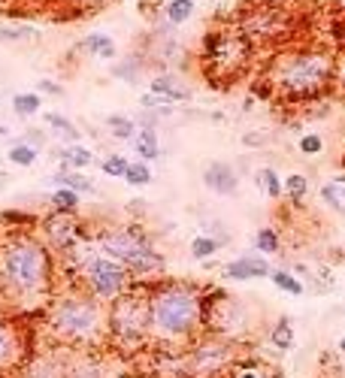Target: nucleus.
Returning a JSON list of instances; mask_svg holds the SVG:
<instances>
[{"instance_id":"aec40b11","label":"nucleus","mask_w":345,"mask_h":378,"mask_svg":"<svg viewBox=\"0 0 345 378\" xmlns=\"http://www.w3.org/2000/svg\"><path fill=\"white\" fill-rule=\"evenodd\" d=\"M269 278H273V285H276L279 290H285V294H291V297H303V294H306L303 278H297L294 273H288V269H273V273H269Z\"/></svg>"},{"instance_id":"f8f14e48","label":"nucleus","mask_w":345,"mask_h":378,"mask_svg":"<svg viewBox=\"0 0 345 378\" xmlns=\"http://www.w3.org/2000/svg\"><path fill=\"white\" fill-rule=\"evenodd\" d=\"M21 360H25V342H21V333L16 330L13 321L0 318V372L16 370Z\"/></svg>"},{"instance_id":"c9c22d12","label":"nucleus","mask_w":345,"mask_h":378,"mask_svg":"<svg viewBox=\"0 0 345 378\" xmlns=\"http://www.w3.org/2000/svg\"><path fill=\"white\" fill-rule=\"evenodd\" d=\"M0 221L4 224H25V227H34L37 224V215H28V212H16V209H9L0 215Z\"/></svg>"},{"instance_id":"e433bc0d","label":"nucleus","mask_w":345,"mask_h":378,"mask_svg":"<svg viewBox=\"0 0 345 378\" xmlns=\"http://www.w3.org/2000/svg\"><path fill=\"white\" fill-rule=\"evenodd\" d=\"M300 151H303V155H321V151H324V143H321V136L306 134V136H300Z\"/></svg>"},{"instance_id":"20e7f679","label":"nucleus","mask_w":345,"mask_h":378,"mask_svg":"<svg viewBox=\"0 0 345 378\" xmlns=\"http://www.w3.org/2000/svg\"><path fill=\"white\" fill-rule=\"evenodd\" d=\"M46 327L70 348H100L106 345V306L88 290H67L49 300Z\"/></svg>"},{"instance_id":"3c124183","label":"nucleus","mask_w":345,"mask_h":378,"mask_svg":"<svg viewBox=\"0 0 345 378\" xmlns=\"http://www.w3.org/2000/svg\"><path fill=\"white\" fill-rule=\"evenodd\" d=\"M0 103H4V100H0Z\"/></svg>"},{"instance_id":"8fccbe9b","label":"nucleus","mask_w":345,"mask_h":378,"mask_svg":"<svg viewBox=\"0 0 345 378\" xmlns=\"http://www.w3.org/2000/svg\"><path fill=\"white\" fill-rule=\"evenodd\" d=\"M0 4H4V0H0Z\"/></svg>"},{"instance_id":"412c9836","label":"nucleus","mask_w":345,"mask_h":378,"mask_svg":"<svg viewBox=\"0 0 345 378\" xmlns=\"http://www.w3.org/2000/svg\"><path fill=\"white\" fill-rule=\"evenodd\" d=\"M269 339H273V345L279 351H291L294 348V324H291V318H279L273 324V330H269Z\"/></svg>"},{"instance_id":"09e8293b","label":"nucleus","mask_w":345,"mask_h":378,"mask_svg":"<svg viewBox=\"0 0 345 378\" xmlns=\"http://www.w3.org/2000/svg\"><path fill=\"white\" fill-rule=\"evenodd\" d=\"M4 182H6V172H0V188H4Z\"/></svg>"},{"instance_id":"72a5a7b5","label":"nucleus","mask_w":345,"mask_h":378,"mask_svg":"<svg viewBox=\"0 0 345 378\" xmlns=\"http://www.w3.org/2000/svg\"><path fill=\"white\" fill-rule=\"evenodd\" d=\"M255 248H257L261 254H276L279 248H282V242H279V233L273 230V227H264V230H257Z\"/></svg>"},{"instance_id":"37998d69","label":"nucleus","mask_w":345,"mask_h":378,"mask_svg":"<svg viewBox=\"0 0 345 378\" xmlns=\"http://www.w3.org/2000/svg\"><path fill=\"white\" fill-rule=\"evenodd\" d=\"M339 46L345 49V18H342V25H339ZM342 49H339V52H342Z\"/></svg>"},{"instance_id":"6ab92c4d","label":"nucleus","mask_w":345,"mask_h":378,"mask_svg":"<svg viewBox=\"0 0 345 378\" xmlns=\"http://www.w3.org/2000/svg\"><path fill=\"white\" fill-rule=\"evenodd\" d=\"M58 155H61L64 170H82V167H88L91 160H94L91 151H88V148H82L79 143H76V146H64V148H58Z\"/></svg>"},{"instance_id":"7ed1b4c3","label":"nucleus","mask_w":345,"mask_h":378,"mask_svg":"<svg viewBox=\"0 0 345 378\" xmlns=\"http://www.w3.org/2000/svg\"><path fill=\"white\" fill-rule=\"evenodd\" d=\"M206 324L203 290L188 282L148 285V339L158 345H188Z\"/></svg>"},{"instance_id":"4be33fe9","label":"nucleus","mask_w":345,"mask_h":378,"mask_svg":"<svg viewBox=\"0 0 345 378\" xmlns=\"http://www.w3.org/2000/svg\"><path fill=\"white\" fill-rule=\"evenodd\" d=\"M321 200L327 203V209L345 215V179H337V182L321 185Z\"/></svg>"},{"instance_id":"c85d7f7f","label":"nucleus","mask_w":345,"mask_h":378,"mask_svg":"<svg viewBox=\"0 0 345 378\" xmlns=\"http://www.w3.org/2000/svg\"><path fill=\"white\" fill-rule=\"evenodd\" d=\"M40 94L37 91H25V94H16L13 97V110H16V115H21V118H28V115H37L40 112Z\"/></svg>"},{"instance_id":"39448f33","label":"nucleus","mask_w":345,"mask_h":378,"mask_svg":"<svg viewBox=\"0 0 345 378\" xmlns=\"http://www.w3.org/2000/svg\"><path fill=\"white\" fill-rule=\"evenodd\" d=\"M255 42L242 34L236 25L215 28L203 37V61H206V76L215 85H230L252 67Z\"/></svg>"},{"instance_id":"473e14b6","label":"nucleus","mask_w":345,"mask_h":378,"mask_svg":"<svg viewBox=\"0 0 345 378\" xmlns=\"http://www.w3.org/2000/svg\"><path fill=\"white\" fill-rule=\"evenodd\" d=\"M49 200H52V206H55L58 212H76L79 209V194L70 191V188H58Z\"/></svg>"},{"instance_id":"a211bd4d","label":"nucleus","mask_w":345,"mask_h":378,"mask_svg":"<svg viewBox=\"0 0 345 378\" xmlns=\"http://www.w3.org/2000/svg\"><path fill=\"white\" fill-rule=\"evenodd\" d=\"M55 182H58L61 188H70V191H76L79 197H82V194H97L94 182H91V179H85L79 170H61L58 176H55Z\"/></svg>"},{"instance_id":"f257e3e1","label":"nucleus","mask_w":345,"mask_h":378,"mask_svg":"<svg viewBox=\"0 0 345 378\" xmlns=\"http://www.w3.org/2000/svg\"><path fill=\"white\" fill-rule=\"evenodd\" d=\"M0 290L16 302H49L55 297L52 248L25 230L0 242Z\"/></svg>"},{"instance_id":"f3484780","label":"nucleus","mask_w":345,"mask_h":378,"mask_svg":"<svg viewBox=\"0 0 345 378\" xmlns=\"http://www.w3.org/2000/svg\"><path fill=\"white\" fill-rule=\"evenodd\" d=\"M25 378H67V366L58 358H40L28 366Z\"/></svg>"},{"instance_id":"ddd939ff","label":"nucleus","mask_w":345,"mask_h":378,"mask_svg":"<svg viewBox=\"0 0 345 378\" xmlns=\"http://www.w3.org/2000/svg\"><path fill=\"white\" fill-rule=\"evenodd\" d=\"M203 185L212 194H218V197H233V194L240 191V176H236V170L230 164L212 160V164L203 170Z\"/></svg>"},{"instance_id":"49530a36","label":"nucleus","mask_w":345,"mask_h":378,"mask_svg":"<svg viewBox=\"0 0 345 378\" xmlns=\"http://www.w3.org/2000/svg\"><path fill=\"white\" fill-rule=\"evenodd\" d=\"M73 4H82V6H88V4H100V0H73Z\"/></svg>"},{"instance_id":"c03bdc74","label":"nucleus","mask_w":345,"mask_h":378,"mask_svg":"<svg viewBox=\"0 0 345 378\" xmlns=\"http://www.w3.org/2000/svg\"><path fill=\"white\" fill-rule=\"evenodd\" d=\"M333 6H337L339 13H342V18H345V0H333Z\"/></svg>"},{"instance_id":"f704fd0d","label":"nucleus","mask_w":345,"mask_h":378,"mask_svg":"<svg viewBox=\"0 0 345 378\" xmlns=\"http://www.w3.org/2000/svg\"><path fill=\"white\" fill-rule=\"evenodd\" d=\"M127 164H131V160H127V158H122V155H110V158H106L103 164H100V170H103L110 179H124Z\"/></svg>"},{"instance_id":"7c9ffc66","label":"nucleus","mask_w":345,"mask_h":378,"mask_svg":"<svg viewBox=\"0 0 345 378\" xmlns=\"http://www.w3.org/2000/svg\"><path fill=\"white\" fill-rule=\"evenodd\" d=\"M306 194H309V179H306V176L294 172V176L285 179V197H291V200L297 203V206L306 200Z\"/></svg>"},{"instance_id":"a19ab883","label":"nucleus","mask_w":345,"mask_h":378,"mask_svg":"<svg viewBox=\"0 0 345 378\" xmlns=\"http://www.w3.org/2000/svg\"><path fill=\"white\" fill-rule=\"evenodd\" d=\"M21 143L34 146V148L40 151V146H42V134H40V131H30V134H25V139H21Z\"/></svg>"},{"instance_id":"5701e85b","label":"nucleus","mask_w":345,"mask_h":378,"mask_svg":"<svg viewBox=\"0 0 345 378\" xmlns=\"http://www.w3.org/2000/svg\"><path fill=\"white\" fill-rule=\"evenodd\" d=\"M46 122H49V124H52V127H55V131L61 134V139H64V143H67V146H76L79 139H82L79 127L73 124L70 118H64V115H58V112H46Z\"/></svg>"},{"instance_id":"79ce46f5","label":"nucleus","mask_w":345,"mask_h":378,"mask_svg":"<svg viewBox=\"0 0 345 378\" xmlns=\"http://www.w3.org/2000/svg\"><path fill=\"white\" fill-rule=\"evenodd\" d=\"M158 4H160V0H143V4H139V9H143V13H148V9H158Z\"/></svg>"},{"instance_id":"1a4fd4ad","label":"nucleus","mask_w":345,"mask_h":378,"mask_svg":"<svg viewBox=\"0 0 345 378\" xmlns=\"http://www.w3.org/2000/svg\"><path fill=\"white\" fill-rule=\"evenodd\" d=\"M230 360H233V342L209 333V336L197 339L188 348V354H185V370L194 378H212V375H218V372L228 370Z\"/></svg>"},{"instance_id":"cd10ccee","label":"nucleus","mask_w":345,"mask_h":378,"mask_svg":"<svg viewBox=\"0 0 345 378\" xmlns=\"http://www.w3.org/2000/svg\"><path fill=\"white\" fill-rule=\"evenodd\" d=\"M106 127L112 131L115 139H127V143H131V139L136 136V122H131L127 115H110L106 118Z\"/></svg>"},{"instance_id":"4c0bfd02","label":"nucleus","mask_w":345,"mask_h":378,"mask_svg":"<svg viewBox=\"0 0 345 378\" xmlns=\"http://www.w3.org/2000/svg\"><path fill=\"white\" fill-rule=\"evenodd\" d=\"M131 67H112V73L118 76V79H127V82H136L139 79V70H143V64H136V61H127Z\"/></svg>"},{"instance_id":"c756f323","label":"nucleus","mask_w":345,"mask_h":378,"mask_svg":"<svg viewBox=\"0 0 345 378\" xmlns=\"http://www.w3.org/2000/svg\"><path fill=\"white\" fill-rule=\"evenodd\" d=\"M34 160H37V148L34 146H28V143H18L16 146H9V164H16V167H34Z\"/></svg>"},{"instance_id":"2f4dec72","label":"nucleus","mask_w":345,"mask_h":378,"mask_svg":"<svg viewBox=\"0 0 345 378\" xmlns=\"http://www.w3.org/2000/svg\"><path fill=\"white\" fill-rule=\"evenodd\" d=\"M218 248H221L218 240H212V236L200 233V236H194V242H191V257H197V261H206V257H212Z\"/></svg>"},{"instance_id":"a18cd8bd","label":"nucleus","mask_w":345,"mask_h":378,"mask_svg":"<svg viewBox=\"0 0 345 378\" xmlns=\"http://www.w3.org/2000/svg\"><path fill=\"white\" fill-rule=\"evenodd\" d=\"M236 378H261V375H257V372H240Z\"/></svg>"},{"instance_id":"393cba45","label":"nucleus","mask_w":345,"mask_h":378,"mask_svg":"<svg viewBox=\"0 0 345 378\" xmlns=\"http://www.w3.org/2000/svg\"><path fill=\"white\" fill-rule=\"evenodd\" d=\"M257 185H261L267 197H273V200L285 197V182L279 179V172L273 167H264L261 172H257Z\"/></svg>"},{"instance_id":"0eeeda50","label":"nucleus","mask_w":345,"mask_h":378,"mask_svg":"<svg viewBox=\"0 0 345 378\" xmlns=\"http://www.w3.org/2000/svg\"><path fill=\"white\" fill-rule=\"evenodd\" d=\"M97 252L122 264L134 278L155 276L164 269V257L139 227H110L97 236Z\"/></svg>"},{"instance_id":"9b49d317","label":"nucleus","mask_w":345,"mask_h":378,"mask_svg":"<svg viewBox=\"0 0 345 378\" xmlns=\"http://www.w3.org/2000/svg\"><path fill=\"white\" fill-rule=\"evenodd\" d=\"M273 273V266H269L267 257H257V254H242L230 261L224 266V282H255V278H264Z\"/></svg>"},{"instance_id":"dca6fc26","label":"nucleus","mask_w":345,"mask_h":378,"mask_svg":"<svg viewBox=\"0 0 345 378\" xmlns=\"http://www.w3.org/2000/svg\"><path fill=\"white\" fill-rule=\"evenodd\" d=\"M79 49H85L88 55L100 58V61H112L115 58V42H112L110 34H88V37L82 40Z\"/></svg>"},{"instance_id":"b1692460","label":"nucleus","mask_w":345,"mask_h":378,"mask_svg":"<svg viewBox=\"0 0 345 378\" xmlns=\"http://www.w3.org/2000/svg\"><path fill=\"white\" fill-rule=\"evenodd\" d=\"M164 16H167V25L170 28L185 25V21L194 16V0H170L167 9H164Z\"/></svg>"},{"instance_id":"6e6552de","label":"nucleus","mask_w":345,"mask_h":378,"mask_svg":"<svg viewBox=\"0 0 345 378\" xmlns=\"http://www.w3.org/2000/svg\"><path fill=\"white\" fill-rule=\"evenodd\" d=\"M79 278L85 282V290L100 302H112L115 297H122L127 288L134 285V276L127 269L106 257L103 252H88L79 261Z\"/></svg>"},{"instance_id":"423d86ee","label":"nucleus","mask_w":345,"mask_h":378,"mask_svg":"<svg viewBox=\"0 0 345 378\" xmlns=\"http://www.w3.org/2000/svg\"><path fill=\"white\" fill-rule=\"evenodd\" d=\"M148 339V285H131L106 306V342L136 351Z\"/></svg>"},{"instance_id":"4468645a","label":"nucleus","mask_w":345,"mask_h":378,"mask_svg":"<svg viewBox=\"0 0 345 378\" xmlns=\"http://www.w3.org/2000/svg\"><path fill=\"white\" fill-rule=\"evenodd\" d=\"M148 91L158 94V97H164V100H170V103H179V100H188V97H191V88L179 79V76H172V73L155 76L152 88H148Z\"/></svg>"},{"instance_id":"9d476101","label":"nucleus","mask_w":345,"mask_h":378,"mask_svg":"<svg viewBox=\"0 0 345 378\" xmlns=\"http://www.w3.org/2000/svg\"><path fill=\"white\" fill-rule=\"evenodd\" d=\"M42 236H46V242L52 252L58 254H73L76 248L82 245L85 240V230L76 218V212H52L42 218Z\"/></svg>"},{"instance_id":"58836bf2","label":"nucleus","mask_w":345,"mask_h":378,"mask_svg":"<svg viewBox=\"0 0 345 378\" xmlns=\"http://www.w3.org/2000/svg\"><path fill=\"white\" fill-rule=\"evenodd\" d=\"M337 88L345 94V49L337 52Z\"/></svg>"},{"instance_id":"bb28decb","label":"nucleus","mask_w":345,"mask_h":378,"mask_svg":"<svg viewBox=\"0 0 345 378\" xmlns=\"http://www.w3.org/2000/svg\"><path fill=\"white\" fill-rule=\"evenodd\" d=\"M124 182L134 188H146L152 182V170H148L146 160H131L127 164V172H124Z\"/></svg>"},{"instance_id":"2eb2a0df","label":"nucleus","mask_w":345,"mask_h":378,"mask_svg":"<svg viewBox=\"0 0 345 378\" xmlns=\"http://www.w3.org/2000/svg\"><path fill=\"white\" fill-rule=\"evenodd\" d=\"M131 143H134V151H136V155L143 158V160H158V158H160L158 131H146V127H139Z\"/></svg>"},{"instance_id":"ea45409f","label":"nucleus","mask_w":345,"mask_h":378,"mask_svg":"<svg viewBox=\"0 0 345 378\" xmlns=\"http://www.w3.org/2000/svg\"><path fill=\"white\" fill-rule=\"evenodd\" d=\"M37 88H40L42 94H52V97H58V94H61V85H58V82H52V79H40V82H37Z\"/></svg>"},{"instance_id":"de8ad7c7","label":"nucleus","mask_w":345,"mask_h":378,"mask_svg":"<svg viewBox=\"0 0 345 378\" xmlns=\"http://www.w3.org/2000/svg\"><path fill=\"white\" fill-rule=\"evenodd\" d=\"M339 351H342V354H345V336H342V339H339Z\"/></svg>"},{"instance_id":"f03ea898","label":"nucleus","mask_w":345,"mask_h":378,"mask_svg":"<svg viewBox=\"0 0 345 378\" xmlns=\"http://www.w3.org/2000/svg\"><path fill=\"white\" fill-rule=\"evenodd\" d=\"M267 88L297 103H312L324 97L330 88H337V49H279L267 67Z\"/></svg>"},{"instance_id":"a878e982","label":"nucleus","mask_w":345,"mask_h":378,"mask_svg":"<svg viewBox=\"0 0 345 378\" xmlns=\"http://www.w3.org/2000/svg\"><path fill=\"white\" fill-rule=\"evenodd\" d=\"M37 28L34 25H0V40L4 42H28L37 40Z\"/></svg>"}]
</instances>
